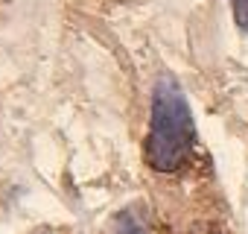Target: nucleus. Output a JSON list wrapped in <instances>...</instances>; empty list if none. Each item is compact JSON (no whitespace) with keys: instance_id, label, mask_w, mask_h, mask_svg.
<instances>
[{"instance_id":"f257e3e1","label":"nucleus","mask_w":248,"mask_h":234,"mask_svg":"<svg viewBox=\"0 0 248 234\" xmlns=\"http://www.w3.org/2000/svg\"><path fill=\"white\" fill-rule=\"evenodd\" d=\"M196 147L193 111L175 79L161 76L152 94V117L146 135V161L158 173H175Z\"/></svg>"},{"instance_id":"f03ea898","label":"nucleus","mask_w":248,"mask_h":234,"mask_svg":"<svg viewBox=\"0 0 248 234\" xmlns=\"http://www.w3.org/2000/svg\"><path fill=\"white\" fill-rule=\"evenodd\" d=\"M111 234H146V228H143V222L138 219L135 211H123V214L114 217V222H111Z\"/></svg>"},{"instance_id":"7ed1b4c3","label":"nucleus","mask_w":248,"mask_h":234,"mask_svg":"<svg viewBox=\"0 0 248 234\" xmlns=\"http://www.w3.org/2000/svg\"><path fill=\"white\" fill-rule=\"evenodd\" d=\"M233 3V18L242 30H248V0H231Z\"/></svg>"}]
</instances>
